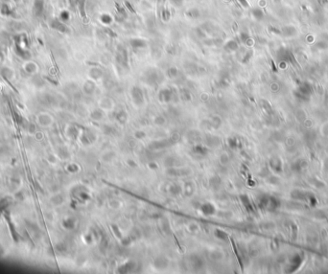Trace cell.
Here are the masks:
<instances>
[{"mask_svg": "<svg viewBox=\"0 0 328 274\" xmlns=\"http://www.w3.org/2000/svg\"><path fill=\"white\" fill-rule=\"evenodd\" d=\"M161 16H162V19L164 21H168L171 17L170 12H169L168 9H163L162 12H161Z\"/></svg>", "mask_w": 328, "mask_h": 274, "instance_id": "cell-31", "label": "cell"}, {"mask_svg": "<svg viewBox=\"0 0 328 274\" xmlns=\"http://www.w3.org/2000/svg\"><path fill=\"white\" fill-rule=\"evenodd\" d=\"M84 92H86V94H88V95L93 94V92L95 91V84L91 81L86 82V84H84Z\"/></svg>", "mask_w": 328, "mask_h": 274, "instance_id": "cell-20", "label": "cell"}, {"mask_svg": "<svg viewBox=\"0 0 328 274\" xmlns=\"http://www.w3.org/2000/svg\"><path fill=\"white\" fill-rule=\"evenodd\" d=\"M116 61L121 66L123 67L128 66V53H127V50H126L123 46H119L118 49H117Z\"/></svg>", "mask_w": 328, "mask_h": 274, "instance_id": "cell-3", "label": "cell"}, {"mask_svg": "<svg viewBox=\"0 0 328 274\" xmlns=\"http://www.w3.org/2000/svg\"><path fill=\"white\" fill-rule=\"evenodd\" d=\"M111 229H112V232H113V234L115 235V237L118 238L119 240H121L123 238V235H122L121 231H120L118 225H116V224H111Z\"/></svg>", "mask_w": 328, "mask_h": 274, "instance_id": "cell-28", "label": "cell"}, {"mask_svg": "<svg viewBox=\"0 0 328 274\" xmlns=\"http://www.w3.org/2000/svg\"><path fill=\"white\" fill-rule=\"evenodd\" d=\"M90 116H91V118L95 120V121H100V120H102L103 117H104V112H103L102 109L98 108V109H95V110L92 111V113Z\"/></svg>", "mask_w": 328, "mask_h": 274, "instance_id": "cell-22", "label": "cell"}, {"mask_svg": "<svg viewBox=\"0 0 328 274\" xmlns=\"http://www.w3.org/2000/svg\"><path fill=\"white\" fill-rule=\"evenodd\" d=\"M61 18L62 21H67L68 19H69V13L66 12V11H64V12H62L61 13Z\"/></svg>", "mask_w": 328, "mask_h": 274, "instance_id": "cell-39", "label": "cell"}, {"mask_svg": "<svg viewBox=\"0 0 328 274\" xmlns=\"http://www.w3.org/2000/svg\"><path fill=\"white\" fill-rule=\"evenodd\" d=\"M198 260H199V257H195V260H193V261H192V264H193V265H194V267L197 268V269L201 268V265H203V264H201V260H199V261H198Z\"/></svg>", "mask_w": 328, "mask_h": 274, "instance_id": "cell-36", "label": "cell"}, {"mask_svg": "<svg viewBox=\"0 0 328 274\" xmlns=\"http://www.w3.org/2000/svg\"><path fill=\"white\" fill-rule=\"evenodd\" d=\"M148 167H149V169H151V170H152V171H155V170H157V169L158 168L157 164L155 163V162H150V163H149V165H148Z\"/></svg>", "mask_w": 328, "mask_h": 274, "instance_id": "cell-42", "label": "cell"}, {"mask_svg": "<svg viewBox=\"0 0 328 274\" xmlns=\"http://www.w3.org/2000/svg\"><path fill=\"white\" fill-rule=\"evenodd\" d=\"M115 120L119 124L124 125L128 120V114L127 112L124 110H120L117 113H115Z\"/></svg>", "mask_w": 328, "mask_h": 274, "instance_id": "cell-14", "label": "cell"}, {"mask_svg": "<svg viewBox=\"0 0 328 274\" xmlns=\"http://www.w3.org/2000/svg\"><path fill=\"white\" fill-rule=\"evenodd\" d=\"M214 235L217 239L223 241V242H226V241L228 240V235L226 234L225 231H223V230H221V229H216L214 231Z\"/></svg>", "mask_w": 328, "mask_h": 274, "instance_id": "cell-21", "label": "cell"}, {"mask_svg": "<svg viewBox=\"0 0 328 274\" xmlns=\"http://www.w3.org/2000/svg\"><path fill=\"white\" fill-rule=\"evenodd\" d=\"M127 162H128V165L131 166V167H136V166H137V164L135 163V160L129 159V160L127 161Z\"/></svg>", "mask_w": 328, "mask_h": 274, "instance_id": "cell-45", "label": "cell"}, {"mask_svg": "<svg viewBox=\"0 0 328 274\" xmlns=\"http://www.w3.org/2000/svg\"><path fill=\"white\" fill-rule=\"evenodd\" d=\"M228 144L231 149H237V147L239 145V141L236 138H234V137H230L228 140Z\"/></svg>", "mask_w": 328, "mask_h": 274, "instance_id": "cell-29", "label": "cell"}, {"mask_svg": "<svg viewBox=\"0 0 328 274\" xmlns=\"http://www.w3.org/2000/svg\"><path fill=\"white\" fill-rule=\"evenodd\" d=\"M158 99L161 103H170L174 99V92L171 88L165 87L158 92Z\"/></svg>", "mask_w": 328, "mask_h": 274, "instance_id": "cell-2", "label": "cell"}, {"mask_svg": "<svg viewBox=\"0 0 328 274\" xmlns=\"http://www.w3.org/2000/svg\"><path fill=\"white\" fill-rule=\"evenodd\" d=\"M131 96H132L133 103L135 106H141L144 103V93L139 86H133L131 89Z\"/></svg>", "mask_w": 328, "mask_h": 274, "instance_id": "cell-1", "label": "cell"}, {"mask_svg": "<svg viewBox=\"0 0 328 274\" xmlns=\"http://www.w3.org/2000/svg\"><path fill=\"white\" fill-rule=\"evenodd\" d=\"M315 46H316V47H318L319 49H321V50H323V49L328 48V42L325 41V40H323V39H319V41L316 42Z\"/></svg>", "mask_w": 328, "mask_h": 274, "instance_id": "cell-30", "label": "cell"}, {"mask_svg": "<svg viewBox=\"0 0 328 274\" xmlns=\"http://www.w3.org/2000/svg\"><path fill=\"white\" fill-rule=\"evenodd\" d=\"M155 265L159 269L165 268L168 265V261L164 257H158V258L155 261Z\"/></svg>", "mask_w": 328, "mask_h": 274, "instance_id": "cell-18", "label": "cell"}, {"mask_svg": "<svg viewBox=\"0 0 328 274\" xmlns=\"http://www.w3.org/2000/svg\"><path fill=\"white\" fill-rule=\"evenodd\" d=\"M221 184V179H220V177L219 176H212L211 178L209 179V185H210V187H212V188H217V187H219V185Z\"/></svg>", "mask_w": 328, "mask_h": 274, "instance_id": "cell-25", "label": "cell"}, {"mask_svg": "<svg viewBox=\"0 0 328 274\" xmlns=\"http://www.w3.org/2000/svg\"><path fill=\"white\" fill-rule=\"evenodd\" d=\"M100 20L102 23L108 25V24H110L111 22H112V17H111L110 15H108V13H104V15H101Z\"/></svg>", "mask_w": 328, "mask_h": 274, "instance_id": "cell-26", "label": "cell"}, {"mask_svg": "<svg viewBox=\"0 0 328 274\" xmlns=\"http://www.w3.org/2000/svg\"><path fill=\"white\" fill-rule=\"evenodd\" d=\"M220 162L222 164H228L229 162V156L226 153H223L220 156Z\"/></svg>", "mask_w": 328, "mask_h": 274, "instance_id": "cell-34", "label": "cell"}, {"mask_svg": "<svg viewBox=\"0 0 328 274\" xmlns=\"http://www.w3.org/2000/svg\"><path fill=\"white\" fill-rule=\"evenodd\" d=\"M89 75L94 80H98V79H100L103 76V71L98 67H93L92 69H90Z\"/></svg>", "mask_w": 328, "mask_h": 274, "instance_id": "cell-19", "label": "cell"}, {"mask_svg": "<svg viewBox=\"0 0 328 274\" xmlns=\"http://www.w3.org/2000/svg\"><path fill=\"white\" fill-rule=\"evenodd\" d=\"M185 15L190 19H197L201 16V12H199V10L197 9V8H191V9L186 11Z\"/></svg>", "mask_w": 328, "mask_h": 274, "instance_id": "cell-13", "label": "cell"}, {"mask_svg": "<svg viewBox=\"0 0 328 274\" xmlns=\"http://www.w3.org/2000/svg\"><path fill=\"white\" fill-rule=\"evenodd\" d=\"M155 123L157 126H162V125L165 124V118L162 116H157L155 119Z\"/></svg>", "mask_w": 328, "mask_h": 274, "instance_id": "cell-35", "label": "cell"}, {"mask_svg": "<svg viewBox=\"0 0 328 274\" xmlns=\"http://www.w3.org/2000/svg\"><path fill=\"white\" fill-rule=\"evenodd\" d=\"M209 125H210V127L213 128L214 130H217V128H220L221 125H222V119H221L219 116H213V117H211V119H210Z\"/></svg>", "mask_w": 328, "mask_h": 274, "instance_id": "cell-17", "label": "cell"}, {"mask_svg": "<svg viewBox=\"0 0 328 274\" xmlns=\"http://www.w3.org/2000/svg\"><path fill=\"white\" fill-rule=\"evenodd\" d=\"M166 174L171 175V176H183L189 174V170L186 169H179L176 167H169L166 170Z\"/></svg>", "mask_w": 328, "mask_h": 274, "instance_id": "cell-5", "label": "cell"}, {"mask_svg": "<svg viewBox=\"0 0 328 274\" xmlns=\"http://www.w3.org/2000/svg\"><path fill=\"white\" fill-rule=\"evenodd\" d=\"M251 54H252V53H251V51H248V53L246 54V57H244V61H244V62L248 61V59H250V56H251Z\"/></svg>", "mask_w": 328, "mask_h": 274, "instance_id": "cell-46", "label": "cell"}, {"mask_svg": "<svg viewBox=\"0 0 328 274\" xmlns=\"http://www.w3.org/2000/svg\"><path fill=\"white\" fill-rule=\"evenodd\" d=\"M131 46L135 49H142L147 46V42L142 38H133L130 40Z\"/></svg>", "mask_w": 328, "mask_h": 274, "instance_id": "cell-11", "label": "cell"}, {"mask_svg": "<svg viewBox=\"0 0 328 274\" xmlns=\"http://www.w3.org/2000/svg\"><path fill=\"white\" fill-rule=\"evenodd\" d=\"M237 1H238L239 3L241 4V6H243L244 8H248V7H250V4H248V0H237Z\"/></svg>", "mask_w": 328, "mask_h": 274, "instance_id": "cell-41", "label": "cell"}, {"mask_svg": "<svg viewBox=\"0 0 328 274\" xmlns=\"http://www.w3.org/2000/svg\"><path fill=\"white\" fill-rule=\"evenodd\" d=\"M121 242H122V243H123V245H131V243H132L133 239H132V238H130V237L122 238V239H121Z\"/></svg>", "mask_w": 328, "mask_h": 274, "instance_id": "cell-38", "label": "cell"}, {"mask_svg": "<svg viewBox=\"0 0 328 274\" xmlns=\"http://www.w3.org/2000/svg\"><path fill=\"white\" fill-rule=\"evenodd\" d=\"M279 31V35H282L284 37H295L299 34V31L294 25H285L282 28H280Z\"/></svg>", "mask_w": 328, "mask_h": 274, "instance_id": "cell-4", "label": "cell"}, {"mask_svg": "<svg viewBox=\"0 0 328 274\" xmlns=\"http://www.w3.org/2000/svg\"><path fill=\"white\" fill-rule=\"evenodd\" d=\"M238 47H239L238 42H237L235 39L228 40V41L225 44V46H224L225 50L228 51V52H234V51H236L237 49H238Z\"/></svg>", "mask_w": 328, "mask_h": 274, "instance_id": "cell-12", "label": "cell"}, {"mask_svg": "<svg viewBox=\"0 0 328 274\" xmlns=\"http://www.w3.org/2000/svg\"><path fill=\"white\" fill-rule=\"evenodd\" d=\"M170 143H169L168 140H157V141H153L151 142V144L149 145V149L152 150H162L167 148Z\"/></svg>", "mask_w": 328, "mask_h": 274, "instance_id": "cell-7", "label": "cell"}, {"mask_svg": "<svg viewBox=\"0 0 328 274\" xmlns=\"http://www.w3.org/2000/svg\"><path fill=\"white\" fill-rule=\"evenodd\" d=\"M321 39H323L328 42V33H322V34H321Z\"/></svg>", "mask_w": 328, "mask_h": 274, "instance_id": "cell-44", "label": "cell"}, {"mask_svg": "<svg viewBox=\"0 0 328 274\" xmlns=\"http://www.w3.org/2000/svg\"><path fill=\"white\" fill-rule=\"evenodd\" d=\"M179 69H177V67H175V66H172V67H170L167 70V75H168L169 78H171V79L177 78V77L179 76Z\"/></svg>", "mask_w": 328, "mask_h": 274, "instance_id": "cell-24", "label": "cell"}, {"mask_svg": "<svg viewBox=\"0 0 328 274\" xmlns=\"http://www.w3.org/2000/svg\"><path fill=\"white\" fill-rule=\"evenodd\" d=\"M195 192V186L192 182H187L184 184L183 187V193L186 196H191Z\"/></svg>", "mask_w": 328, "mask_h": 274, "instance_id": "cell-16", "label": "cell"}, {"mask_svg": "<svg viewBox=\"0 0 328 274\" xmlns=\"http://www.w3.org/2000/svg\"><path fill=\"white\" fill-rule=\"evenodd\" d=\"M145 81L150 84L157 83L158 81V73L155 70H150L145 74Z\"/></svg>", "mask_w": 328, "mask_h": 274, "instance_id": "cell-8", "label": "cell"}, {"mask_svg": "<svg viewBox=\"0 0 328 274\" xmlns=\"http://www.w3.org/2000/svg\"><path fill=\"white\" fill-rule=\"evenodd\" d=\"M240 39H241V41H242V42L247 43L248 40V39H250V34H248V32H242L241 34H240Z\"/></svg>", "mask_w": 328, "mask_h": 274, "instance_id": "cell-32", "label": "cell"}, {"mask_svg": "<svg viewBox=\"0 0 328 274\" xmlns=\"http://www.w3.org/2000/svg\"><path fill=\"white\" fill-rule=\"evenodd\" d=\"M188 229H189L190 232H195L196 230L198 229V226H197L196 223H192V224H190V225L188 226Z\"/></svg>", "mask_w": 328, "mask_h": 274, "instance_id": "cell-43", "label": "cell"}, {"mask_svg": "<svg viewBox=\"0 0 328 274\" xmlns=\"http://www.w3.org/2000/svg\"><path fill=\"white\" fill-rule=\"evenodd\" d=\"M180 191H181V189H180L179 185L173 184L169 187V192H170V194H173V196H177V194H180Z\"/></svg>", "mask_w": 328, "mask_h": 274, "instance_id": "cell-27", "label": "cell"}, {"mask_svg": "<svg viewBox=\"0 0 328 274\" xmlns=\"http://www.w3.org/2000/svg\"><path fill=\"white\" fill-rule=\"evenodd\" d=\"M135 268V263L133 261L127 262L126 264L122 265L121 267H119L118 268V272L120 273H128V272H132V271Z\"/></svg>", "mask_w": 328, "mask_h": 274, "instance_id": "cell-9", "label": "cell"}, {"mask_svg": "<svg viewBox=\"0 0 328 274\" xmlns=\"http://www.w3.org/2000/svg\"><path fill=\"white\" fill-rule=\"evenodd\" d=\"M193 152L195 153V154H198V155H201V156H204L206 155L207 153H208V148L203 146V145L201 144H197L195 146L193 147Z\"/></svg>", "mask_w": 328, "mask_h": 274, "instance_id": "cell-10", "label": "cell"}, {"mask_svg": "<svg viewBox=\"0 0 328 274\" xmlns=\"http://www.w3.org/2000/svg\"><path fill=\"white\" fill-rule=\"evenodd\" d=\"M135 137L136 139H138V140H140V139H143L146 137V133L142 130H136L135 132Z\"/></svg>", "mask_w": 328, "mask_h": 274, "instance_id": "cell-33", "label": "cell"}, {"mask_svg": "<svg viewBox=\"0 0 328 274\" xmlns=\"http://www.w3.org/2000/svg\"><path fill=\"white\" fill-rule=\"evenodd\" d=\"M251 15H252L253 18L257 21H261L263 20L265 13L263 12V10L260 9V8H254V9L251 11Z\"/></svg>", "mask_w": 328, "mask_h": 274, "instance_id": "cell-15", "label": "cell"}, {"mask_svg": "<svg viewBox=\"0 0 328 274\" xmlns=\"http://www.w3.org/2000/svg\"><path fill=\"white\" fill-rule=\"evenodd\" d=\"M113 131V128L109 126H104V132L106 134H111Z\"/></svg>", "mask_w": 328, "mask_h": 274, "instance_id": "cell-40", "label": "cell"}, {"mask_svg": "<svg viewBox=\"0 0 328 274\" xmlns=\"http://www.w3.org/2000/svg\"><path fill=\"white\" fill-rule=\"evenodd\" d=\"M170 2L175 7H181L183 4V0H170Z\"/></svg>", "mask_w": 328, "mask_h": 274, "instance_id": "cell-37", "label": "cell"}, {"mask_svg": "<svg viewBox=\"0 0 328 274\" xmlns=\"http://www.w3.org/2000/svg\"><path fill=\"white\" fill-rule=\"evenodd\" d=\"M179 96L181 98V100L185 101V102H188V101H191L192 99V96H191V93L188 91L187 89H180L179 91Z\"/></svg>", "mask_w": 328, "mask_h": 274, "instance_id": "cell-23", "label": "cell"}, {"mask_svg": "<svg viewBox=\"0 0 328 274\" xmlns=\"http://www.w3.org/2000/svg\"><path fill=\"white\" fill-rule=\"evenodd\" d=\"M199 210L204 216H213L216 213V208L212 203L206 202L199 206Z\"/></svg>", "mask_w": 328, "mask_h": 274, "instance_id": "cell-6", "label": "cell"}]
</instances>
